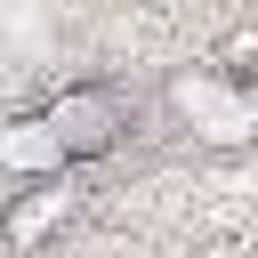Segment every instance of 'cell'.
<instances>
[{"instance_id":"obj_1","label":"cell","mask_w":258,"mask_h":258,"mask_svg":"<svg viewBox=\"0 0 258 258\" xmlns=\"http://www.w3.org/2000/svg\"><path fill=\"white\" fill-rule=\"evenodd\" d=\"M40 121H48L56 161H97V153L129 129V113H121V97H113V89H64Z\"/></svg>"},{"instance_id":"obj_2","label":"cell","mask_w":258,"mask_h":258,"mask_svg":"<svg viewBox=\"0 0 258 258\" xmlns=\"http://www.w3.org/2000/svg\"><path fill=\"white\" fill-rule=\"evenodd\" d=\"M64 202H73L64 185H32L24 202H8V210H0V242H8V250H32V242L64 218Z\"/></svg>"},{"instance_id":"obj_3","label":"cell","mask_w":258,"mask_h":258,"mask_svg":"<svg viewBox=\"0 0 258 258\" xmlns=\"http://www.w3.org/2000/svg\"><path fill=\"white\" fill-rule=\"evenodd\" d=\"M0 161H8V169H64L56 145H48V121H40V113L16 121V129H0Z\"/></svg>"}]
</instances>
